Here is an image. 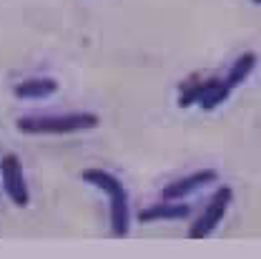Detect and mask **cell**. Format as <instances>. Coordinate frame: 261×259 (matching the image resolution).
I'll return each mask as SVG.
<instances>
[{"label":"cell","instance_id":"obj_1","mask_svg":"<svg viewBox=\"0 0 261 259\" xmlns=\"http://www.w3.org/2000/svg\"><path fill=\"white\" fill-rule=\"evenodd\" d=\"M81 179L98 186L103 194L108 196V204H111V231L116 237H126L130 227V209L123 184L113 174H108L103 169H86V171H81Z\"/></svg>","mask_w":261,"mask_h":259},{"label":"cell","instance_id":"obj_2","mask_svg":"<svg viewBox=\"0 0 261 259\" xmlns=\"http://www.w3.org/2000/svg\"><path fill=\"white\" fill-rule=\"evenodd\" d=\"M98 116L96 113H81V111H73V113H45V116H23L15 121V129L20 133H50V136H58V133H78V131H91L96 129Z\"/></svg>","mask_w":261,"mask_h":259},{"label":"cell","instance_id":"obj_3","mask_svg":"<svg viewBox=\"0 0 261 259\" xmlns=\"http://www.w3.org/2000/svg\"><path fill=\"white\" fill-rule=\"evenodd\" d=\"M231 196H233V192H231L228 186L219 189L216 194L211 196V201L206 204L203 214H201L194 224H191V229H189V237H191V239H203V237H208L214 229L224 222V214L228 211Z\"/></svg>","mask_w":261,"mask_h":259},{"label":"cell","instance_id":"obj_4","mask_svg":"<svg viewBox=\"0 0 261 259\" xmlns=\"http://www.w3.org/2000/svg\"><path fill=\"white\" fill-rule=\"evenodd\" d=\"M0 176H3V189L10 196V201L15 206H28V201H31L28 184L23 176V163L15 154H5L0 159Z\"/></svg>","mask_w":261,"mask_h":259},{"label":"cell","instance_id":"obj_5","mask_svg":"<svg viewBox=\"0 0 261 259\" xmlns=\"http://www.w3.org/2000/svg\"><path fill=\"white\" fill-rule=\"evenodd\" d=\"M216 179H219L216 169L194 171V174H189V176H184V179H176V181L166 184L161 189V199L163 201H178V199H184V196H191V194H196V192H201L203 186L214 184Z\"/></svg>","mask_w":261,"mask_h":259},{"label":"cell","instance_id":"obj_6","mask_svg":"<svg viewBox=\"0 0 261 259\" xmlns=\"http://www.w3.org/2000/svg\"><path fill=\"white\" fill-rule=\"evenodd\" d=\"M191 214V206L189 204H178V201H163L156 206H148V209H141L138 211V222L141 224H148V222H161V219H186Z\"/></svg>","mask_w":261,"mask_h":259},{"label":"cell","instance_id":"obj_7","mask_svg":"<svg viewBox=\"0 0 261 259\" xmlns=\"http://www.w3.org/2000/svg\"><path fill=\"white\" fill-rule=\"evenodd\" d=\"M56 91H58V83L53 78H31L13 88V93L18 98H48Z\"/></svg>","mask_w":261,"mask_h":259},{"label":"cell","instance_id":"obj_8","mask_svg":"<svg viewBox=\"0 0 261 259\" xmlns=\"http://www.w3.org/2000/svg\"><path fill=\"white\" fill-rule=\"evenodd\" d=\"M254 68H256V53H244V56H239L233 65L228 68L226 78H224V83H226L228 88L233 91L236 86H241L251 73H254Z\"/></svg>","mask_w":261,"mask_h":259},{"label":"cell","instance_id":"obj_9","mask_svg":"<svg viewBox=\"0 0 261 259\" xmlns=\"http://www.w3.org/2000/svg\"><path fill=\"white\" fill-rule=\"evenodd\" d=\"M214 81H216V78H206V81H201V78H191V81L181 83V86H178V106H181V108L198 106V101H201L203 93L211 88V83H214Z\"/></svg>","mask_w":261,"mask_h":259},{"label":"cell","instance_id":"obj_10","mask_svg":"<svg viewBox=\"0 0 261 259\" xmlns=\"http://www.w3.org/2000/svg\"><path fill=\"white\" fill-rule=\"evenodd\" d=\"M228 93H231V88H228L221 78H216V81L211 83V88L203 93V98L198 101V106H201L203 111H211V108H216L219 103H224L228 98Z\"/></svg>","mask_w":261,"mask_h":259},{"label":"cell","instance_id":"obj_11","mask_svg":"<svg viewBox=\"0 0 261 259\" xmlns=\"http://www.w3.org/2000/svg\"><path fill=\"white\" fill-rule=\"evenodd\" d=\"M254 3H259V0H254Z\"/></svg>","mask_w":261,"mask_h":259}]
</instances>
